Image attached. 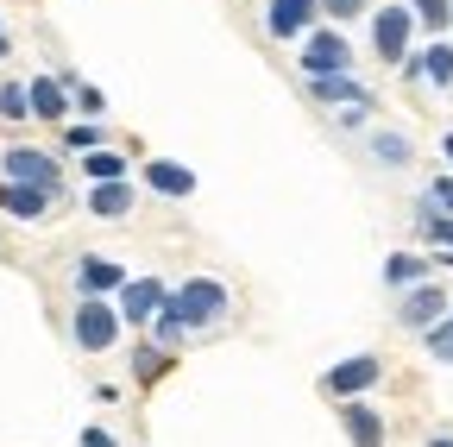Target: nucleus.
I'll use <instances>...</instances> for the list:
<instances>
[{"label": "nucleus", "mask_w": 453, "mask_h": 447, "mask_svg": "<svg viewBox=\"0 0 453 447\" xmlns=\"http://www.w3.org/2000/svg\"><path fill=\"white\" fill-rule=\"evenodd\" d=\"M145 189H157V196H196V171L189 164H177V158H145Z\"/></svg>", "instance_id": "17"}, {"label": "nucleus", "mask_w": 453, "mask_h": 447, "mask_svg": "<svg viewBox=\"0 0 453 447\" xmlns=\"http://www.w3.org/2000/svg\"><path fill=\"white\" fill-rule=\"evenodd\" d=\"M170 347H157L151 334H133V359H127V372H133V384H157L164 372H170Z\"/></svg>", "instance_id": "19"}, {"label": "nucleus", "mask_w": 453, "mask_h": 447, "mask_svg": "<svg viewBox=\"0 0 453 447\" xmlns=\"http://www.w3.org/2000/svg\"><path fill=\"white\" fill-rule=\"evenodd\" d=\"M127 284H133L127 265H113V258H101V252H82V258H76V297H120Z\"/></svg>", "instance_id": "10"}, {"label": "nucleus", "mask_w": 453, "mask_h": 447, "mask_svg": "<svg viewBox=\"0 0 453 447\" xmlns=\"http://www.w3.org/2000/svg\"><path fill=\"white\" fill-rule=\"evenodd\" d=\"M315 26H327V19H321V0H265V38L303 44Z\"/></svg>", "instance_id": "8"}, {"label": "nucleus", "mask_w": 453, "mask_h": 447, "mask_svg": "<svg viewBox=\"0 0 453 447\" xmlns=\"http://www.w3.org/2000/svg\"><path fill=\"white\" fill-rule=\"evenodd\" d=\"M0 120H32V82H0Z\"/></svg>", "instance_id": "24"}, {"label": "nucleus", "mask_w": 453, "mask_h": 447, "mask_svg": "<svg viewBox=\"0 0 453 447\" xmlns=\"http://www.w3.org/2000/svg\"><path fill=\"white\" fill-rule=\"evenodd\" d=\"M309 95H315L321 107H334V114H347V107H378V95H372L359 76H315Z\"/></svg>", "instance_id": "12"}, {"label": "nucleus", "mask_w": 453, "mask_h": 447, "mask_svg": "<svg viewBox=\"0 0 453 447\" xmlns=\"http://www.w3.org/2000/svg\"><path fill=\"white\" fill-rule=\"evenodd\" d=\"M120 334H127V315L120 303H107V297H82L76 315H70V341L95 359V353H113L120 347Z\"/></svg>", "instance_id": "2"}, {"label": "nucleus", "mask_w": 453, "mask_h": 447, "mask_svg": "<svg viewBox=\"0 0 453 447\" xmlns=\"http://www.w3.org/2000/svg\"><path fill=\"white\" fill-rule=\"evenodd\" d=\"M441 158H447V164H453V133H447V139H441Z\"/></svg>", "instance_id": "32"}, {"label": "nucleus", "mask_w": 453, "mask_h": 447, "mask_svg": "<svg viewBox=\"0 0 453 447\" xmlns=\"http://www.w3.org/2000/svg\"><path fill=\"white\" fill-rule=\"evenodd\" d=\"M101 139H107V133H101V120H70V127H64V145H70L76 158L101 151Z\"/></svg>", "instance_id": "25"}, {"label": "nucleus", "mask_w": 453, "mask_h": 447, "mask_svg": "<svg viewBox=\"0 0 453 447\" xmlns=\"http://www.w3.org/2000/svg\"><path fill=\"white\" fill-rule=\"evenodd\" d=\"M226 309H234V290H226L220 277H183V284L170 290V303H164V315L183 334H202V328L226 321Z\"/></svg>", "instance_id": "1"}, {"label": "nucleus", "mask_w": 453, "mask_h": 447, "mask_svg": "<svg viewBox=\"0 0 453 447\" xmlns=\"http://www.w3.org/2000/svg\"><path fill=\"white\" fill-rule=\"evenodd\" d=\"M416 7L410 0H390V7L372 13V50H378V64H410L416 50H410V32H416Z\"/></svg>", "instance_id": "5"}, {"label": "nucleus", "mask_w": 453, "mask_h": 447, "mask_svg": "<svg viewBox=\"0 0 453 447\" xmlns=\"http://www.w3.org/2000/svg\"><path fill=\"white\" fill-rule=\"evenodd\" d=\"M428 447H453V435H428Z\"/></svg>", "instance_id": "33"}, {"label": "nucleus", "mask_w": 453, "mask_h": 447, "mask_svg": "<svg viewBox=\"0 0 453 447\" xmlns=\"http://www.w3.org/2000/svg\"><path fill=\"white\" fill-rule=\"evenodd\" d=\"M50 208H57L50 189H38V183H7V177H0V214H13V220H44Z\"/></svg>", "instance_id": "13"}, {"label": "nucleus", "mask_w": 453, "mask_h": 447, "mask_svg": "<svg viewBox=\"0 0 453 447\" xmlns=\"http://www.w3.org/2000/svg\"><path fill=\"white\" fill-rule=\"evenodd\" d=\"M133 202H139L133 177H127V183H88V196H82V208H88L95 220H127Z\"/></svg>", "instance_id": "16"}, {"label": "nucleus", "mask_w": 453, "mask_h": 447, "mask_svg": "<svg viewBox=\"0 0 453 447\" xmlns=\"http://www.w3.org/2000/svg\"><path fill=\"white\" fill-rule=\"evenodd\" d=\"M0 38H7V32H0Z\"/></svg>", "instance_id": "35"}, {"label": "nucleus", "mask_w": 453, "mask_h": 447, "mask_svg": "<svg viewBox=\"0 0 453 447\" xmlns=\"http://www.w3.org/2000/svg\"><path fill=\"white\" fill-rule=\"evenodd\" d=\"M434 277V252H390L384 258V290H416V284H428Z\"/></svg>", "instance_id": "15"}, {"label": "nucleus", "mask_w": 453, "mask_h": 447, "mask_svg": "<svg viewBox=\"0 0 453 447\" xmlns=\"http://www.w3.org/2000/svg\"><path fill=\"white\" fill-rule=\"evenodd\" d=\"M422 347H428V353H434L441 366H453V315H447V321H441L434 334H422Z\"/></svg>", "instance_id": "28"}, {"label": "nucleus", "mask_w": 453, "mask_h": 447, "mask_svg": "<svg viewBox=\"0 0 453 447\" xmlns=\"http://www.w3.org/2000/svg\"><path fill=\"white\" fill-rule=\"evenodd\" d=\"M0 177H7V183H38V189H50L57 202H70L64 164H57L50 151H38V145H7V151H0Z\"/></svg>", "instance_id": "4"}, {"label": "nucleus", "mask_w": 453, "mask_h": 447, "mask_svg": "<svg viewBox=\"0 0 453 447\" xmlns=\"http://www.w3.org/2000/svg\"><path fill=\"white\" fill-rule=\"evenodd\" d=\"M410 7H416V19H422V26H428L434 38H441V32L453 26V0H410Z\"/></svg>", "instance_id": "26"}, {"label": "nucleus", "mask_w": 453, "mask_h": 447, "mask_svg": "<svg viewBox=\"0 0 453 447\" xmlns=\"http://www.w3.org/2000/svg\"><path fill=\"white\" fill-rule=\"evenodd\" d=\"M0 58H7V38H0Z\"/></svg>", "instance_id": "34"}, {"label": "nucleus", "mask_w": 453, "mask_h": 447, "mask_svg": "<svg viewBox=\"0 0 453 447\" xmlns=\"http://www.w3.org/2000/svg\"><path fill=\"white\" fill-rule=\"evenodd\" d=\"M296 70H303V82H315V76H353V38L340 26H315L296 44Z\"/></svg>", "instance_id": "3"}, {"label": "nucleus", "mask_w": 453, "mask_h": 447, "mask_svg": "<svg viewBox=\"0 0 453 447\" xmlns=\"http://www.w3.org/2000/svg\"><path fill=\"white\" fill-rule=\"evenodd\" d=\"M372 158H378V164H396V171H403V164L416 158V145H410V133L378 127V133H372Z\"/></svg>", "instance_id": "22"}, {"label": "nucleus", "mask_w": 453, "mask_h": 447, "mask_svg": "<svg viewBox=\"0 0 453 447\" xmlns=\"http://www.w3.org/2000/svg\"><path fill=\"white\" fill-rule=\"evenodd\" d=\"M164 303H170V284H164V277H151V271H139L133 284L120 290V315H127V334H151V321L164 315Z\"/></svg>", "instance_id": "9"}, {"label": "nucleus", "mask_w": 453, "mask_h": 447, "mask_svg": "<svg viewBox=\"0 0 453 447\" xmlns=\"http://www.w3.org/2000/svg\"><path fill=\"white\" fill-rule=\"evenodd\" d=\"M372 0H321V19L327 26H347V19H365Z\"/></svg>", "instance_id": "27"}, {"label": "nucleus", "mask_w": 453, "mask_h": 447, "mask_svg": "<svg viewBox=\"0 0 453 447\" xmlns=\"http://www.w3.org/2000/svg\"><path fill=\"white\" fill-rule=\"evenodd\" d=\"M422 202H434L441 214H453V171H447V177H434V183L422 189Z\"/></svg>", "instance_id": "29"}, {"label": "nucleus", "mask_w": 453, "mask_h": 447, "mask_svg": "<svg viewBox=\"0 0 453 447\" xmlns=\"http://www.w3.org/2000/svg\"><path fill=\"white\" fill-rule=\"evenodd\" d=\"M76 447H113V435H107V428H82V441H76Z\"/></svg>", "instance_id": "31"}, {"label": "nucleus", "mask_w": 453, "mask_h": 447, "mask_svg": "<svg viewBox=\"0 0 453 447\" xmlns=\"http://www.w3.org/2000/svg\"><path fill=\"white\" fill-rule=\"evenodd\" d=\"M416 240L428 252H453V214H441L434 202H416Z\"/></svg>", "instance_id": "20"}, {"label": "nucleus", "mask_w": 453, "mask_h": 447, "mask_svg": "<svg viewBox=\"0 0 453 447\" xmlns=\"http://www.w3.org/2000/svg\"><path fill=\"white\" fill-rule=\"evenodd\" d=\"M70 89L64 82H57V70H44V76H32V120H44V127H57V133H64L70 127Z\"/></svg>", "instance_id": "11"}, {"label": "nucleus", "mask_w": 453, "mask_h": 447, "mask_svg": "<svg viewBox=\"0 0 453 447\" xmlns=\"http://www.w3.org/2000/svg\"><path fill=\"white\" fill-rule=\"evenodd\" d=\"M378 384H384V359L378 353H353V359H334L321 372V397L353 404V397H365V390H378Z\"/></svg>", "instance_id": "6"}, {"label": "nucleus", "mask_w": 453, "mask_h": 447, "mask_svg": "<svg viewBox=\"0 0 453 447\" xmlns=\"http://www.w3.org/2000/svg\"><path fill=\"white\" fill-rule=\"evenodd\" d=\"M340 428H347L353 447H384V441H390V422H384L372 404H359V397H353V404H340Z\"/></svg>", "instance_id": "14"}, {"label": "nucleus", "mask_w": 453, "mask_h": 447, "mask_svg": "<svg viewBox=\"0 0 453 447\" xmlns=\"http://www.w3.org/2000/svg\"><path fill=\"white\" fill-rule=\"evenodd\" d=\"M82 177H88V183H127V177H133V164H127V151L101 145V151L82 158Z\"/></svg>", "instance_id": "21"}, {"label": "nucleus", "mask_w": 453, "mask_h": 447, "mask_svg": "<svg viewBox=\"0 0 453 447\" xmlns=\"http://www.w3.org/2000/svg\"><path fill=\"white\" fill-rule=\"evenodd\" d=\"M57 82H64V89H70V101L82 107V114H107V95H101L95 82H82L76 70H57Z\"/></svg>", "instance_id": "23"}, {"label": "nucleus", "mask_w": 453, "mask_h": 447, "mask_svg": "<svg viewBox=\"0 0 453 447\" xmlns=\"http://www.w3.org/2000/svg\"><path fill=\"white\" fill-rule=\"evenodd\" d=\"M403 76H416V82H434V89H453V44H428V50H416V58L403 64Z\"/></svg>", "instance_id": "18"}, {"label": "nucleus", "mask_w": 453, "mask_h": 447, "mask_svg": "<svg viewBox=\"0 0 453 447\" xmlns=\"http://www.w3.org/2000/svg\"><path fill=\"white\" fill-rule=\"evenodd\" d=\"M340 120V133H365L372 127V107H347V114H334Z\"/></svg>", "instance_id": "30"}, {"label": "nucleus", "mask_w": 453, "mask_h": 447, "mask_svg": "<svg viewBox=\"0 0 453 447\" xmlns=\"http://www.w3.org/2000/svg\"><path fill=\"white\" fill-rule=\"evenodd\" d=\"M447 315H453V297H447L441 277H428V284H416V290L396 297V328H410V334H434Z\"/></svg>", "instance_id": "7"}]
</instances>
